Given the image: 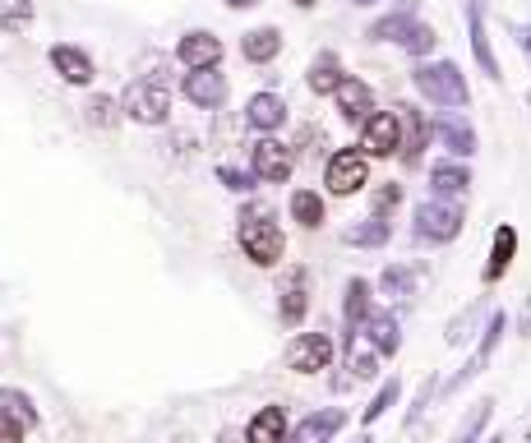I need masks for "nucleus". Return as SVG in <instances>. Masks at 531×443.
<instances>
[{
    "instance_id": "nucleus-22",
    "label": "nucleus",
    "mask_w": 531,
    "mask_h": 443,
    "mask_svg": "<svg viewBox=\"0 0 531 443\" xmlns=\"http://www.w3.org/2000/svg\"><path fill=\"white\" fill-rule=\"evenodd\" d=\"M245 125H250L259 139L278 134L282 125H287V102H282L278 93H254L250 102H245Z\"/></svg>"
},
{
    "instance_id": "nucleus-16",
    "label": "nucleus",
    "mask_w": 531,
    "mask_h": 443,
    "mask_svg": "<svg viewBox=\"0 0 531 443\" xmlns=\"http://www.w3.org/2000/svg\"><path fill=\"white\" fill-rule=\"evenodd\" d=\"M471 194V167L458 157H439L430 162V199H448V204H462Z\"/></svg>"
},
{
    "instance_id": "nucleus-44",
    "label": "nucleus",
    "mask_w": 531,
    "mask_h": 443,
    "mask_svg": "<svg viewBox=\"0 0 531 443\" xmlns=\"http://www.w3.org/2000/svg\"><path fill=\"white\" fill-rule=\"evenodd\" d=\"M518 337H531V296L522 300V314H518Z\"/></svg>"
},
{
    "instance_id": "nucleus-43",
    "label": "nucleus",
    "mask_w": 531,
    "mask_h": 443,
    "mask_svg": "<svg viewBox=\"0 0 531 443\" xmlns=\"http://www.w3.org/2000/svg\"><path fill=\"white\" fill-rule=\"evenodd\" d=\"M508 33H513V42H518V51L527 56L531 65V24H508Z\"/></svg>"
},
{
    "instance_id": "nucleus-15",
    "label": "nucleus",
    "mask_w": 531,
    "mask_h": 443,
    "mask_svg": "<svg viewBox=\"0 0 531 443\" xmlns=\"http://www.w3.org/2000/svg\"><path fill=\"white\" fill-rule=\"evenodd\" d=\"M518 245H522L518 227H513V222H499L495 236H490L485 268H481V282H485V287H499V282L508 277V268H513V259H518Z\"/></svg>"
},
{
    "instance_id": "nucleus-47",
    "label": "nucleus",
    "mask_w": 531,
    "mask_h": 443,
    "mask_svg": "<svg viewBox=\"0 0 531 443\" xmlns=\"http://www.w3.org/2000/svg\"><path fill=\"white\" fill-rule=\"evenodd\" d=\"M351 443H375V439H370V430H361V434H356V439H351Z\"/></svg>"
},
{
    "instance_id": "nucleus-48",
    "label": "nucleus",
    "mask_w": 531,
    "mask_h": 443,
    "mask_svg": "<svg viewBox=\"0 0 531 443\" xmlns=\"http://www.w3.org/2000/svg\"><path fill=\"white\" fill-rule=\"evenodd\" d=\"M481 443H504V434H485V439Z\"/></svg>"
},
{
    "instance_id": "nucleus-5",
    "label": "nucleus",
    "mask_w": 531,
    "mask_h": 443,
    "mask_svg": "<svg viewBox=\"0 0 531 443\" xmlns=\"http://www.w3.org/2000/svg\"><path fill=\"white\" fill-rule=\"evenodd\" d=\"M504 333H508V310H490V319H485L481 337H476V351H471L467 365H462L453 379H444V384H439V397H453V393H462L471 379H481V374L490 370V360H495V351H499V342H504Z\"/></svg>"
},
{
    "instance_id": "nucleus-51",
    "label": "nucleus",
    "mask_w": 531,
    "mask_h": 443,
    "mask_svg": "<svg viewBox=\"0 0 531 443\" xmlns=\"http://www.w3.org/2000/svg\"><path fill=\"white\" fill-rule=\"evenodd\" d=\"M527 443H531V434H527Z\"/></svg>"
},
{
    "instance_id": "nucleus-40",
    "label": "nucleus",
    "mask_w": 531,
    "mask_h": 443,
    "mask_svg": "<svg viewBox=\"0 0 531 443\" xmlns=\"http://www.w3.org/2000/svg\"><path fill=\"white\" fill-rule=\"evenodd\" d=\"M218 180L227 185L231 194H254V190H259L254 171H250V167H231V162H222V167H218Z\"/></svg>"
},
{
    "instance_id": "nucleus-10",
    "label": "nucleus",
    "mask_w": 531,
    "mask_h": 443,
    "mask_svg": "<svg viewBox=\"0 0 531 443\" xmlns=\"http://www.w3.org/2000/svg\"><path fill=\"white\" fill-rule=\"evenodd\" d=\"M430 134L439 139L444 157H458V162H471V157H476V148H481L476 125H471L462 111H439V116L430 120Z\"/></svg>"
},
{
    "instance_id": "nucleus-33",
    "label": "nucleus",
    "mask_w": 531,
    "mask_h": 443,
    "mask_svg": "<svg viewBox=\"0 0 531 443\" xmlns=\"http://www.w3.org/2000/svg\"><path fill=\"white\" fill-rule=\"evenodd\" d=\"M398 402H402V379H398V374H388L384 384H379V393L370 397V407L361 411V430H370V425H375V420H384L388 411L398 407Z\"/></svg>"
},
{
    "instance_id": "nucleus-46",
    "label": "nucleus",
    "mask_w": 531,
    "mask_h": 443,
    "mask_svg": "<svg viewBox=\"0 0 531 443\" xmlns=\"http://www.w3.org/2000/svg\"><path fill=\"white\" fill-rule=\"evenodd\" d=\"M291 5H296V10H314V5H319V0H291Z\"/></svg>"
},
{
    "instance_id": "nucleus-6",
    "label": "nucleus",
    "mask_w": 531,
    "mask_h": 443,
    "mask_svg": "<svg viewBox=\"0 0 531 443\" xmlns=\"http://www.w3.org/2000/svg\"><path fill=\"white\" fill-rule=\"evenodd\" d=\"M370 185V157L361 148H338V153H328L324 162V190L333 199H351V194H361Z\"/></svg>"
},
{
    "instance_id": "nucleus-29",
    "label": "nucleus",
    "mask_w": 531,
    "mask_h": 443,
    "mask_svg": "<svg viewBox=\"0 0 531 443\" xmlns=\"http://www.w3.org/2000/svg\"><path fill=\"white\" fill-rule=\"evenodd\" d=\"M421 287V268L416 264H388L375 282V296H388V300H411Z\"/></svg>"
},
{
    "instance_id": "nucleus-31",
    "label": "nucleus",
    "mask_w": 531,
    "mask_h": 443,
    "mask_svg": "<svg viewBox=\"0 0 531 443\" xmlns=\"http://www.w3.org/2000/svg\"><path fill=\"white\" fill-rule=\"evenodd\" d=\"M342 370H347V379H356V384H370V379H379V356H375V347H370L365 337L347 342V347H342Z\"/></svg>"
},
{
    "instance_id": "nucleus-24",
    "label": "nucleus",
    "mask_w": 531,
    "mask_h": 443,
    "mask_svg": "<svg viewBox=\"0 0 531 443\" xmlns=\"http://www.w3.org/2000/svg\"><path fill=\"white\" fill-rule=\"evenodd\" d=\"M287 434H291V416L278 402H268V407H259L245 420V443H287Z\"/></svg>"
},
{
    "instance_id": "nucleus-2",
    "label": "nucleus",
    "mask_w": 531,
    "mask_h": 443,
    "mask_svg": "<svg viewBox=\"0 0 531 443\" xmlns=\"http://www.w3.org/2000/svg\"><path fill=\"white\" fill-rule=\"evenodd\" d=\"M411 88L439 111H467L471 107V84L458 60H421L411 70Z\"/></svg>"
},
{
    "instance_id": "nucleus-41",
    "label": "nucleus",
    "mask_w": 531,
    "mask_h": 443,
    "mask_svg": "<svg viewBox=\"0 0 531 443\" xmlns=\"http://www.w3.org/2000/svg\"><path fill=\"white\" fill-rule=\"evenodd\" d=\"M88 120H93V125H116V97H93Z\"/></svg>"
},
{
    "instance_id": "nucleus-37",
    "label": "nucleus",
    "mask_w": 531,
    "mask_h": 443,
    "mask_svg": "<svg viewBox=\"0 0 531 443\" xmlns=\"http://www.w3.org/2000/svg\"><path fill=\"white\" fill-rule=\"evenodd\" d=\"M398 47L407 51V56L416 60V65H421V60H430V56H435V47H439V33H435V28H430V24H421V19H416V24L407 28V37H402Z\"/></svg>"
},
{
    "instance_id": "nucleus-36",
    "label": "nucleus",
    "mask_w": 531,
    "mask_h": 443,
    "mask_svg": "<svg viewBox=\"0 0 531 443\" xmlns=\"http://www.w3.org/2000/svg\"><path fill=\"white\" fill-rule=\"evenodd\" d=\"M439 384H444V379H439V374H425V379H421V388H416V397H411L407 416H402V430H416V425H421V420H425V411L435 407V397H439Z\"/></svg>"
},
{
    "instance_id": "nucleus-23",
    "label": "nucleus",
    "mask_w": 531,
    "mask_h": 443,
    "mask_svg": "<svg viewBox=\"0 0 531 443\" xmlns=\"http://www.w3.org/2000/svg\"><path fill=\"white\" fill-rule=\"evenodd\" d=\"M361 337L370 342V347H375V356H379V360L398 356V351H402V319H398L393 310H375L370 319H365Z\"/></svg>"
},
{
    "instance_id": "nucleus-8",
    "label": "nucleus",
    "mask_w": 531,
    "mask_h": 443,
    "mask_svg": "<svg viewBox=\"0 0 531 443\" xmlns=\"http://www.w3.org/2000/svg\"><path fill=\"white\" fill-rule=\"evenodd\" d=\"M333 356H338L333 333H296L282 360H287L291 374H324L328 365H333Z\"/></svg>"
},
{
    "instance_id": "nucleus-12",
    "label": "nucleus",
    "mask_w": 531,
    "mask_h": 443,
    "mask_svg": "<svg viewBox=\"0 0 531 443\" xmlns=\"http://www.w3.org/2000/svg\"><path fill=\"white\" fill-rule=\"evenodd\" d=\"M370 314H375V282L370 277H347V287H342V347L361 337Z\"/></svg>"
},
{
    "instance_id": "nucleus-45",
    "label": "nucleus",
    "mask_w": 531,
    "mask_h": 443,
    "mask_svg": "<svg viewBox=\"0 0 531 443\" xmlns=\"http://www.w3.org/2000/svg\"><path fill=\"white\" fill-rule=\"evenodd\" d=\"M231 10H254V5H259V0H227Z\"/></svg>"
},
{
    "instance_id": "nucleus-4",
    "label": "nucleus",
    "mask_w": 531,
    "mask_h": 443,
    "mask_svg": "<svg viewBox=\"0 0 531 443\" xmlns=\"http://www.w3.org/2000/svg\"><path fill=\"white\" fill-rule=\"evenodd\" d=\"M121 111L134 120V125H167L171 120V88L157 79V74H144V79H130L121 93Z\"/></svg>"
},
{
    "instance_id": "nucleus-3",
    "label": "nucleus",
    "mask_w": 531,
    "mask_h": 443,
    "mask_svg": "<svg viewBox=\"0 0 531 443\" xmlns=\"http://www.w3.org/2000/svg\"><path fill=\"white\" fill-rule=\"evenodd\" d=\"M467 227V208L462 204H448V199H421V204L411 208V240L416 245H453Z\"/></svg>"
},
{
    "instance_id": "nucleus-27",
    "label": "nucleus",
    "mask_w": 531,
    "mask_h": 443,
    "mask_svg": "<svg viewBox=\"0 0 531 443\" xmlns=\"http://www.w3.org/2000/svg\"><path fill=\"white\" fill-rule=\"evenodd\" d=\"M241 56L250 65H273L282 56V28L278 24H264V28H250L241 33Z\"/></svg>"
},
{
    "instance_id": "nucleus-42",
    "label": "nucleus",
    "mask_w": 531,
    "mask_h": 443,
    "mask_svg": "<svg viewBox=\"0 0 531 443\" xmlns=\"http://www.w3.org/2000/svg\"><path fill=\"white\" fill-rule=\"evenodd\" d=\"M24 434H28V430L19 425V420L0 411V443H24Z\"/></svg>"
},
{
    "instance_id": "nucleus-49",
    "label": "nucleus",
    "mask_w": 531,
    "mask_h": 443,
    "mask_svg": "<svg viewBox=\"0 0 531 443\" xmlns=\"http://www.w3.org/2000/svg\"><path fill=\"white\" fill-rule=\"evenodd\" d=\"M351 5H361V10H365V5H375V0H351Z\"/></svg>"
},
{
    "instance_id": "nucleus-34",
    "label": "nucleus",
    "mask_w": 531,
    "mask_h": 443,
    "mask_svg": "<svg viewBox=\"0 0 531 443\" xmlns=\"http://www.w3.org/2000/svg\"><path fill=\"white\" fill-rule=\"evenodd\" d=\"M0 411L14 416L24 430H37V425H42V411H37V402L24 393V388H0Z\"/></svg>"
},
{
    "instance_id": "nucleus-26",
    "label": "nucleus",
    "mask_w": 531,
    "mask_h": 443,
    "mask_svg": "<svg viewBox=\"0 0 531 443\" xmlns=\"http://www.w3.org/2000/svg\"><path fill=\"white\" fill-rule=\"evenodd\" d=\"M287 213H291V222H296L301 231H319V227L328 222V204H324V194H319V190H310V185H301V190H291Z\"/></svg>"
},
{
    "instance_id": "nucleus-19",
    "label": "nucleus",
    "mask_w": 531,
    "mask_h": 443,
    "mask_svg": "<svg viewBox=\"0 0 531 443\" xmlns=\"http://www.w3.org/2000/svg\"><path fill=\"white\" fill-rule=\"evenodd\" d=\"M333 102H338V116L347 120V125H356V130L375 116V88L365 84V79H356V74H347V79H342L338 93H333Z\"/></svg>"
},
{
    "instance_id": "nucleus-28",
    "label": "nucleus",
    "mask_w": 531,
    "mask_h": 443,
    "mask_svg": "<svg viewBox=\"0 0 531 443\" xmlns=\"http://www.w3.org/2000/svg\"><path fill=\"white\" fill-rule=\"evenodd\" d=\"M485 319H490V300H471L467 310H458L453 314V319H448V328H444V342L448 347H462V342H467V337H476L485 328Z\"/></svg>"
},
{
    "instance_id": "nucleus-21",
    "label": "nucleus",
    "mask_w": 531,
    "mask_h": 443,
    "mask_svg": "<svg viewBox=\"0 0 531 443\" xmlns=\"http://www.w3.org/2000/svg\"><path fill=\"white\" fill-rule=\"evenodd\" d=\"M222 37L208 33V28H194V33H185L181 42H176V60H181L185 70H213L222 60Z\"/></svg>"
},
{
    "instance_id": "nucleus-11",
    "label": "nucleus",
    "mask_w": 531,
    "mask_h": 443,
    "mask_svg": "<svg viewBox=\"0 0 531 443\" xmlns=\"http://www.w3.org/2000/svg\"><path fill=\"white\" fill-rule=\"evenodd\" d=\"M310 314V268L291 264L278 282V324L282 328H301Z\"/></svg>"
},
{
    "instance_id": "nucleus-30",
    "label": "nucleus",
    "mask_w": 531,
    "mask_h": 443,
    "mask_svg": "<svg viewBox=\"0 0 531 443\" xmlns=\"http://www.w3.org/2000/svg\"><path fill=\"white\" fill-rule=\"evenodd\" d=\"M388 240H393V222H384V217H361L342 231V245H351V250H384Z\"/></svg>"
},
{
    "instance_id": "nucleus-17",
    "label": "nucleus",
    "mask_w": 531,
    "mask_h": 443,
    "mask_svg": "<svg viewBox=\"0 0 531 443\" xmlns=\"http://www.w3.org/2000/svg\"><path fill=\"white\" fill-rule=\"evenodd\" d=\"M347 430V411L342 407H319L310 416H301V425H291L287 443H333Z\"/></svg>"
},
{
    "instance_id": "nucleus-14",
    "label": "nucleus",
    "mask_w": 531,
    "mask_h": 443,
    "mask_svg": "<svg viewBox=\"0 0 531 443\" xmlns=\"http://www.w3.org/2000/svg\"><path fill=\"white\" fill-rule=\"evenodd\" d=\"M47 60H51V74L70 88H88L97 79L93 56H88L84 47H74V42H56V47L47 51Z\"/></svg>"
},
{
    "instance_id": "nucleus-1",
    "label": "nucleus",
    "mask_w": 531,
    "mask_h": 443,
    "mask_svg": "<svg viewBox=\"0 0 531 443\" xmlns=\"http://www.w3.org/2000/svg\"><path fill=\"white\" fill-rule=\"evenodd\" d=\"M236 245L254 268H278L282 254H287V231L278 227L268 204H245L236 217Z\"/></svg>"
},
{
    "instance_id": "nucleus-13",
    "label": "nucleus",
    "mask_w": 531,
    "mask_h": 443,
    "mask_svg": "<svg viewBox=\"0 0 531 443\" xmlns=\"http://www.w3.org/2000/svg\"><path fill=\"white\" fill-rule=\"evenodd\" d=\"M361 148L365 157H398L402 153V120L398 111H375V116L361 125Z\"/></svg>"
},
{
    "instance_id": "nucleus-35",
    "label": "nucleus",
    "mask_w": 531,
    "mask_h": 443,
    "mask_svg": "<svg viewBox=\"0 0 531 443\" xmlns=\"http://www.w3.org/2000/svg\"><path fill=\"white\" fill-rule=\"evenodd\" d=\"M411 24H416V10H407V5H398V10H393V14H384V19H375V24L365 28V37H370V42H402Z\"/></svg>"
},
{
    "instance_id": "nucleus-25",
    "label": "nucleus",
    "mask_w": 531,
    "mask_h": 443,
    "mask_svg": "<svg viewBox=\"0 0 531 443\" xmlns=\"http://www.w3.org/2000/svg\"><path fill=\"white\" fill-rule=\"evenodd\" d=\"M342 79H347V70H342L338 51H319V56L310 60V70H305V88H310L314 97H333Z\"/></svg>"
},
{
    "instance_id": "nucleus-38",
    "label": "nucleus",
    "mask_w": 531,
    "mask_h": 443,
    "mask_svg": "<svg viewBox=\"0 0 531 443\" xmlns=\"http://www.w3.org/2000/svg\"><path fill=\"white\" fill-rule=\"evenodd\" d=\"M37 19L33 0H0V33H28Z\"/></svg>"
},
{
    "instance_id": "nucleus-32",
    "label": "nucleus",
    "mask_w": 531,
    "mask_h": 443,
    "mask_svg": "<svg viewBox=\"0 0 531 443\" xmlns=\"http://www.w3.org/2000/svg\"><path fill=\"white\" fill-rule=\"evenodd\" d=\"M490 416H495V397H481V402H471V411L462 416V425L453 430L448 443H481L485 430H490Z\"/></svg>"
},
{
    "instance_id": "nucleus-20",
    "label": "nucleus",
    "mask_w": 531,
    "mask_h": 443,
    "mask_svg": "<svg viewBox=\"0 0 531 443\" xmlns=\"http://www.w3.org/2000/svg\"><path fill=\"white\" fill-rule=\"evenodd\" d=\"M398 111V120H402V167H421V157H425V148H430V116H425L421 107H393Z\"/></svg>"
},
{
    "instance_id": "nucleus-9",
    "label": "nucleus",
    "mask_w": 531,
    "mask_h": 443,
    "mask_svg": "<svg viewBox=\"0 0 531 443\" xmlns=\"http://www.w3.org/2000/svg\"><path fill=\"white\" fill-rule=\"evenodd\" d=\"M462 14H467V42H471V60H476V70H481L490 84H499V79H504V65H499L495 42H490V28H485V0H467Z\"/></svg>"
},
{
    "instance_id": "nucleus-50",
    "label": "nucleus",
    "mask_w": 531,
    "mask_h": 443,
    "mask_svg": "<svg viewBox=\"0 0 531 443\" xmlns=\"http://www.w3.org/2000/svg\"><path fill=\"white\" fill-rule=\"evenodd\" d=\"M527 102H531V88H527Z\"/></svg>"
},
{
    "instance_id": "nucleus-18",
    "label": "nucleus",
    "mask_w": 531,
    "mask_h": 443,
    "mask_svg": "<svg viewBox=\"0 0 531 443\" xmlns=\"http://www.w3.org/2000/svg\"><path fill=\"white\" fill-rule=\"evenodd\" d=\"M181 93L190 97L199 111H218L222 102H227V93H231V84H227V74L213 65V70H190L181 79Z\"/></svg>"
},
{
    "instance_id": "nucleus-7",
    "label": "nucleus",
    "mask_w": 531,
    "mask_h": 443,
    "mask_svg": "<svg viewBox=\"0 0 531 443\" xmlns=\"http://www.w3.org/2000/svg\"><path fill=\"white\" fill-rule=\"evenodd\" d=\"M250 171L259 185H282V180H291V171H296V148L282 144V139H254L250 144Z\"/></svg>"
},
{
    "instance_id": "nucleus-39",
    "label": "nucleus",
    "mask_w": 531,
    "mask_h": 443,
    "mask_svg": "<svg viewBox=\"0 0 531 443\" xmlns=\"http://www.w3.org/2000/svg\"><path fill=\"white\" fill-rule=\"evenodd\" d=\"M402 185L398 180H384V185H375V194H370V217H384V222H393V213L402 208Z\"/></svg>"
}]
</instances>
